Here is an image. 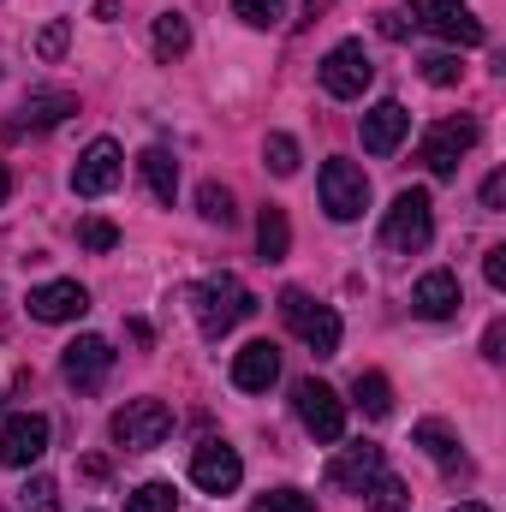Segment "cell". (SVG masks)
Here are the masks:
<instances>
[{
  "mask_svg": "<svg viewBox=\"0 0 506 512\" xmlns=\"http://www.w3.org/2000/svg\"><path fill=\"white\" fill-rule=\"evenodd\" d=\"M191 310H197V328H203L209 340H221V334H233V328L251 316L256 298L245 292V280H239V274H209V280H197Z\"/></svg>",
  "mask_w": 506,
  "mask_h": 512,
  "instance_id": "1",
  "label": "cell"
},
{
  "mask_svg": "<svg viewBox=\"0 0 506 512\" xmlns=\"http://www.w3.org/2000/svg\"><path fill=\"white\" fill-rule=\"evenodd\" d=\"M280 316H286V328H292L316 358H334V352H340V316H334L328 304H316L310 292L286 286V292H280Z\"/></svg>",
  "mask_w": 506,
  "mask_h": 512,
  "instance_id": "2",
  "label": "cell"
},
{
  "mask_svg": "<svg viewBox=\"0 0 506 512\" xmlns=\"http://www.w3.org/2000/svg\"><path fill=\"white\" fill-rule=\"evenodd\" d=\"M429 239H435V203H429V191H399L393 209H387V221H381V245L411 256V251H423Z\"/></svg>",
  "mask_w": 506,
  "mask_h": 512,
  "instance_id": "3",
  "label": "cell"
},
{
  "mask_svg": "<svg viewBox=\"0 0 506 512\" xmlns=\"http://www.w3.org/2000/svg\"><path fill=\"white\" fill-rule=\"evenodd\" d=\"M316 78H322V90H328L334 102H358V96L370 90V78H376L370 48H364V42H334V48L322 54V66H316Z\"/></svg>",
  "mask_w": 506,
  "mask_h": 512,
  "instance_id": "4",
  "label": "cell"
},
{
  "mask_svg": "<svg viewBox=\"0 0 506 512\" xmlns=\"http://www.w3.org/2000/svg\"><path fill=\"white\" fill-rule=\"evenodd\" d=\"M167 435H173L167 399H126V405L114 411V441H120L126 453H149V447H161Z\"/></svg>",
  "mask_w": 506,
  "mask_h": 512,
  "instance_id": "5",
  "label": "cell"
},
{
  "mask_svg": "<svg viewBox=\"0 0 506 512\" xmlns=\"http://www.w3.org/2000/svg\"><path fill=\"white\" fill-rule=\"evenodd\" d=\"M316 191H322V209L334 215V221H358L364 209H370V179H364V167H352V161H322V179H316Z\"/></svg>",
  "mask_w": 506,
  "mask_h": 512,
  "instance_id": "6",
  "label": "cell"
},
{
  "mask_svg": "<svg viewBox=\"0 0 506 512\" xmlns=\"http://www.w3.org/2000/svg\"><path fill=\"white\" fill-rule=\"evenodd\" d=\"M292 405H298V423H304L316 441H328V447H334V441L346 435V405H340V393H334L328 382H316V376H310V382H298V387H292Z\"/></svg>",
  "mask_w": 506,
  "mask_h": 512,
  "instance_id": "7",
  "label": "cell"
},
{
  "mask_svg": "<svg viewBox=\"0 0 506 512\" xmlns=\"http://www.w3.org/2000/svg\"><path fill=\"white\" fill-rule=\"evenodd\" d=\"M471 143H477V120H441V126H429L423 149H417V161H423L435 179H453Z\"/></svg>",
  "mask_w": 506,
  "mask_h": 512,
  "instance_id": "8",
  "label": "cell"
},
{
  "mask_svg": "<svg viewBox=\"0 0 506 512\" xmlns=\"http://www.w3.org/2000/svg\"><path fill=\"white\" fill-rule=\"evenodd\" d=\"M120 173H126L120 143H114V137H96V143L78 155V167H72V191H78V197H108V191L120 185Z\"/></svg>",
  "mask_w": 506,
  "mask_h": 512,
  "instance_id": "9",
  "label": "cell"
},
{
  "mask_svg": "<svg viewBox=\"0 0 506 512\" xmlns=\"http://www.w3.org/2000/svg\"><path fill=\"white\" fill-rule=\"evenodd\" d=\"M191 483H197L203 495H233V489L245 483V459H239L227 441H203V447L191 453Z\"/></svg>",
  "mask_w": 506,
  "mask_h": 512,
  "instance_id": "10",
  "label": "cell"
},
{
  "mask_svg": "<svg viewBox=\"0 0 506 512\" xmlns=\"http://www.w3.org/2000/svg\"><path fill=\"white\" fill-rule=\"evenodd\" d=\"M42 453H48V417H42V411H18V417H6V429H0V465L30 471Z\"/></svg>",
  "mask_w": 506,
  "mask_h": 512,
  "instance_id": "11",
  "label": "cell"
},
{
  "mask_svg": "<svg viewBox=\"0 0 506 512\" xmlns=\"http://www.w3.org/2000/svg\"><path fill=\"white\" fill-rule=\"evenodd\" d=\"M411 12H417L441 42H459V48H477V42H483V18H471L465 0H411Z\"/></svg>",
  "mask_w": 506,
  "mask_h": 512,
  "instance_id": "12",
  "label": "cell"
},
{
  "mask_svg": "<svg viewBox=\"0 0 506 512\" xmlns=\"http://www.w3.org/2000/svg\"><path fill=\"white\" fill-rule=\"evenodd\" d=\"M60 370H66V382L72 387H102L108 382V370H114V346L102 340V334H78L72 346H66V358H60Z\"/></svg>",
  "mask_w": 506,
  "mask_h": 512,
  "instance_id": "13",
  "label": "cell"
},
{
  "mask_svg": "<svg viewBox=\"0 0 506 512\" xmlns=\"http://www.w3.org/2000/svg\"><path fill=\"white\" fill-rule=\"evenodd\" d=\"M459 304H465V292H459V274H453V268H429V274L417 280V292H411V310L429 316V322H447Z\"/></svg>",
  "mask_w": 506,
  "mask_h": 512,
  "instance_id": "14",
  "label": "cell"
},
{
  "mask_svg": "<svg viewBox=\"0 0 506 512\" xmlns=\"http://www.w3.org/2000/svg\"><path fill=\"white\" fill-rule=\"evenodd\" d=\"M84 310H90V292L78 280H48V286L30 292V316L36 322H78Z\"/></svg>",
  "mask_w": 506,
  "mask_h": 512,
  "instance_id": "15",
  "label": "cell"
},
{
  "mask_svg": "<svg viewBox=\"0 0 506 512\" xmlns=\"http://www.w3.org/2000/svg\"><path fill=\"white\" fill-rule=\"evenodd\" d=\"M274 382H280V346H274V340H251V346L233 358V387L268 393Z\"/></svg>",
  "mask_w": 506,
  "mask_h": 512,
  "instance_id": "16",
  "label": "cell"
},
{
  "mask_svg": "<svg viewBox=\"0 0 506 512\" xmlns=\"http://www.w3.org/2000/svg\"><path fill=\"white\" fill-rule=\"evenodd\" d=\"M405 131H411V114H405L399 102H376V108L364 114V149H370V155H393V149L405 143Z\"/></svg>",
  "mask_w": 506,
  "mask_h": 512,
  "instance_id": "17",
  "label": "cell"
},
{
  "mask_svg": "<svg viewBox=\"0 0 506 512\" xmlns=\"http://www.w3.org/2000/svg\"><path fill=\"white\" fill-rule=\"evenodd\" d=\"M381 465H387V459H381V447H364V441H358V447H340V453L328 459V483H340V489H352V495H358Z\"/></svg>",
  "mask_w": 506,
  "mask_h": 512,
  "instance_id": "18",
  "label": "cell"
},
{
  "mask_svg": "<svg viewBox=\"0 0 506 512\" xmlns=\"http://www.w3.org/2000/svg\"><path fill=\"white\" fill-rule=\"evenodd\" d=\"M66 114H78V96H72V90H36V96H30V102L18 108V120H24L30 131L60 126Z\"/></svg>",
  "mask_w": 506,
  "mask_h": 512,
  "instance_id": "19",
  "label": "cell"
},
{
  "mask_svg": "<svg viewBox=\"0 0 506 512\" xmlns=\"http://www.w3.org/2000/svg\"><path fill=\"white\" fill-rule=\"evenodd\" d=\"M137 167H143V185H149L161 203H173V197H179V161H173L167 149H143V161H137Z\"/></svg>",
  "mask_w": 506,
  "mask_h": 512,
  "instance_id": "20",
  "label": "cell"
},
{
  "mask_svg": "<svg viewBox=\"0 0 506 512\" xmlns=\"http://www.w3.org/2000/svg\"><path fill=\"white\" fill-rule=\"evenodd\" d=\"M286 245H292V227H286V215L268 203V209L256 215V251H262V262H280Z\"/></svg>",
  "mask_w": 506,
  "mask_h": 512,
  "instance_id": "21",
  "label": "cell"
},
{
  "mask_svg": "<svg viewBox=\"0 0 506 512\" xmlns=\"http://www.w3.org/2000/svg\"><path fill=\"white\" fill-rule=\"evenodd\" d=\"M411 441H417L435 465H459V435H453L447 423H435V417H429V423H417V429H411Z\"/></svg>",
  "mask_w": 506,
  "mask_h": 512,
  "instance_id": "22",
  "label": "cell"
},
{
  "mask_svg": "<svg viewBox=\"0 0 506 512\" xmlns=\"http://www.w3.org/2000/svg\"><path fill=\"white\" fill-rule=\"evenodd\" d=\"M358 495H364V507H370V512H405V483H399L387 465H381V471L364 483V489H358Z\"/></svg>",
  "mask_w": 506,
  "mask_h": 512,
  "instance_id": "23",
  "label": "cell"
},
{
  "mask_svg": "<svg viewBox=\"0 0 506 512\" xmlns=\"http://www.w3.org/2000/svg\"><path fill=\"white\" fill-rule=\"evenodd\" d=\"M185 48H191V24H185L179 12H161V18H155V54H161V60H179Z\"/></svg>",
  "mask_w": 506,
  "mask_h": 512,
  "instance_id": "24",
  "label": "cell"
},
{
  "mask_svg": "<svg viewBox=\"0 0 506 512\" xmlns=\"http://www.w3.org/2000/svg\"><path fill=\"white\" fill-rule=\"evenodd\" d=\"M352 399H358L370 417H387V411H393V387H387V376H376V370H358V382H352Z\"/></svg>",
  "mask_w": 506,
  "mask_h": 512,
  "instance_id": "25",
  "label": "cell"
},
{
  "mask_svg": "<svg viewBox=\"0 0 506 512\" xmlns=\"http://www.w3.org/2000/svg\"><path fill=\"white\" fill-rule=\"evenodd\" d=\"M197 209H203V221H215V227H233V221H239V209H233V191H227V185H215V179L197 191Z\"/></svg>",
  "mask_w": 506,
  "mask_h": 512,
  "instance_id": "26",
  "label": "cell"
},
{
  "mask_svg": "<svg viewBox=\"0 0 506 512\" xmlns=\"http://www.w3.org/2000/svg\"><path fill=\"white\" fill-rule=\"evenodd\" d=\"M262 161H268V173H280V179H292V173H298V143H292L286 131H274V137L262 143Z\"/></svg>",
  "mask_w": 506,
  "mask_h": 512,
  "instance_id": "27",
  "label": "cell"
},
{
  "mask_svg": "<svg viewBox=\"0 0 506 512\" xmlns=\"http://www.w3.org/2000/svg\"><path fill=\"white\" fill-rule=\"evenodd\" d=\"M233 12H239L245 24H256V30H274V24L286 18V0H233Z\"/></svg>",
  "mask_w": 506,
  "mask_h": 512,
  "instance_id": "28",
  "label": "cell"
},
{
  "mask_svg": "<svg viewBox=\"0 0 506 512\" xmlns=\"http://www.w3.org/2000/svg\"><path fill=\"white\" fill-rule=\"evenodd\" d=\"M126 512H173V483H143V489H131Z\"/></svg>",
  "mask_w": 506,
  "mask_h": 512,
  "instance_id": "29",
  "label": "cell"
},
{
  "mask_svg": "<svg viewBox=\"0 0 506 512\" xmlns=\"http://www.w3.org/2000/svg\"><path fill=\"white\" fill-rule=\"evenodd\" d=\"M78 245H84V251H114V245H120V227L102 221V215H90V221L78 227Z\"/></svg>",
  "mask_w": 506,
  "mask_h": 512,
  "instance_id": "30",
  "label": "cell"
},
{
  "mask_svg": "<svg viewBox=\"0 0 506 512\" xmlns=\"http://www.w3.org/2000/svg\"><path fill=\"white\" fill-rule=\"evenodd\" d=\"M24 512H60L54 477H30V483H24Z\"/></svg>",
  "mask_w": 506,
  "mask_h": 512,
  "instance_id": "31",
  "label": "cell"
},
{
  "mask_svg": "<svg viewBox=\"0 0 506 512\" xmlns=\"http://www.w3.org/2000/svg\"><path fill=\"white\" fill-rule=\"evenodd\" d=\"M251 512H316V501L298 495V489H274V495H262Z\"/></svg>",
  "mask_w": 506,
  "mask_h": 512,
  "instance_id": "32",
  "label": "cell"
},
{
  "mask_svg": "<svg viewBox=\"0 0 506 512\" xmlns=\"http://www.w3.org/2000/svg\"><path fill=\"white\" fill-rule=\"evenodd\" d=\"M459 72H465V66H459L453 54H429V60H423V78H429L435 90H453V84H459Z\"/></svg>",
  "mask_w": 506,
  "mask_h": 512,
  "instance_id": "33",
  "label": "cell"
},
{
  "mask_svg": "<svg viewBox=\"0 0 506 512\" xmlns=\"http://www.w3.org/2000/svg\"><path fill=\"white\" fill-rule=\"evenodd\" d=\"M66 36H72V30H66L60 18L42 24V30H36V54H42V60H60V54H66Z\"/></svg>",
  "mask_w": 506,
  "mask_h": 512,
  "instance_id": "34",
  "label": "cell"
},
{
  "mask_svg": "<svg viewBox=\"0 0 506 512\" xmlns=\"http://www.w3.org/2000/svg\"><path fill=\"white\" fill-rule=\"evenodd\" d=\"M501 346H506V322H489V334H483V358H489V364H501V358H506Z\"/></svg>",
  "mask_w": 506,
  "mask_h": 512,
  "instance_id": "35",
  "label": "cell"
},
{
  "mask_svg": "<svg viewBox=\"0 0 506 512\" xmlns=\"http://www.w3.org/2000/svg\"><path fill=\"white\" fill-rule=\"evenodd\" d=\"M506 203V173H489L483 179V209H501Z\"/></svg>",
  "mask_w": 506,
  "mask_h": 512,
  "instance_id": "36",
  "label": "cell"
},
{
  "mask_svg": "<svg viewBox=\"0 0 506 512\" xmlns=\"http://www.w3.org/2000/svg\"><path fill=\"white\" fill-rule=\"evenodd\" d=\"M483 274H489V286L501 292V286H506V251H489V256H483Z\"/></svg>",
  "mask_w": 506,
  "mask_h": 512,
  "instance_id": "37",
  "label": "cell"
},
{
  "mask_svg": "<svg viewBox=\"0 0 506 512\" xmlns=\"http://www.w3.org/2000/svg\"><path fill=\"white\" fill-rule=\"evenodd\" d=\"M381 36H387V42H405V18H399V12H381Z\"/></svg>",
  "mask_w": 506,
  "mask_h": 512,
  "instance_id": "38",
  "label": "cell"
},
{
  "mask_svg": "<svg viewBox=\"0 0 506 512\" xmlns=\"http://www.w3.org/2000/svg\"><path fill=\"white\" fill-rule=\"evenodd\" d=\"M12 197V173H6V161H0V203Z\"/></svg>",
  "mask_w": 506,
  "mask_h": 512,
  "instance_id": "39",
  "label": "cell"
},
{
  "mask_svg": "<svg viewBox=\"0 0 506 512\" xmlns=\"http://www.w3.org/2000/svg\"><path fill=\"white\" fill-rule=\"evenodd\" d=\"M453 512H489V507L483 501H465V507H453Z\"/></svg>",
  "mask_w": 506,
  "mask_h": 512,
  "instance_id": "40",
  "label": "cell"
}]
</instances>
